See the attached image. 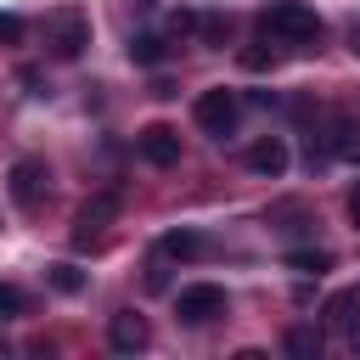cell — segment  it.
<instances>
[{
	"label": "cell",
	"mask_w": 360,
	"mask_h": 360,
	"mask_svg": "<svg viewBox=\"0 0 360 360\" xmlns=\"http://www.w3.org/2000/svg\"><path fill=\"white\" fill-rule=\"evenodd\" d=\"M259 28H264V39H276V45H315V39H321V17H315L304 0H270V6L259 11Z\"/></svg>",
	"instance_id": "1"
},
{
	"label": "cell",
	"mask_w": 360,
	"mask_h": 360,
	"mask_svg": "<svg viewBox=\"0 0 360 360\" xmlns=\"http://www.w3.org/2000/svg\"><path fill=\"white\" fill-rule=\"evenodd\" d=\"M45 45H51V56L73 62V56L90 45V11H79V6H56V11L45 17Z\"/></svg>",
	"instance_id": "2"
},
{
	"label": "cell",
	"mask_w": 360,
	"mask_h": 360,
	"mask_svg": "<svg viewBox=\"0 0 360 360\" xmlns=\"http://www.w3.org/2000/svg\"><path fill=\"white\" fill-rule=\"evenodd\" d=\"M191 118H197V129L202 135H214V141H225V135H236V118H242V101L225 90V84H214V90H202L197 96V107H191Z\"/></svg>",
	"instance_id": "3"
},
{
	"label": "cell",
	"mask_w": 360,
	"mask_h": 360,
	"mask_svg": "<svg viewBox=\"0 0 360 360\" xmlns=\"http://www.w3.org/2000/svg\"><path fill=\"white\" fill-rule=\"evenodd\" d=\"M6 191H11V202H17V208H28V214H34V208L45 202V191H51V169H45L39 158H17V163H11V174H6Z\"/></svg>",
	"instance_id": "4"
},
{
	"label": "cell",
	"mask_w": 360,
	"mask_h": 360,
	"mask_svg": "<svg viewBox=\"0 0 360 360\" xmlns=\"http://www.w3.org/2000/svg\"><path fill=\"white\" fill-rule=\"evenodd\" d=\"M174 315H180L186 326H208L214 315H225V287H214V281H191V287H180Z\"/></svg>",
	"instance_id": "5"
},
{
	"label": "cell",
	"mask_w": 360,
	"mask_h": 360,
	"mask_svg": "<svg viewBox=\"0 0 360 360\" xmlns=\"http://www.w3.org/2000/svg\"><path fill=\"white\" fill-rule=\"evenodd\" d=\"M112 214H118V197H112V191L90 197V202L73 214V242H79V248H96V242H101V231L112 225Z\"/></svg>",
	"instance_id": "6"
},
{
	"label": "cell",
	"mask_w": 360,
	"mask_h": 360,
	"mask_svg": "<svg viewBox=\"0 0 360 360\" xmlns=\"http://www.w3.org/2000/svg\"><path fill=\"white\" fill-rule=\"evenodd\" d=\"M135 146H141V158H146L152 169H174V163H180V129H174V124H146V129L135 135Z\"/></svg>",
	"instance_id": "7"
},
{
	"label": "cell",
	"mask_w": 360,
	"mask_h": 360,
	"mask_svg": "<svg viewBox=\"0 0 360 360\" xmlns=\"http://www.w3.org/2000/svg\"><path fill=\"white\" fill-rule=\"evenodd\" d=\"M107 343H112L118 354H135V349H146V343H152V326H146V315H135V309H118V315L107 321Z\"/></svg>",
	"instance_id": "8"
},
{
	"label": "cell",
	"mask_w": 360,
	"mask_h": 360,
	"mask_svg": "<svg viewBox=\"0 0 360 360\" xmlns=\"http://www.w3.org/2000/svg\"><path fill=\"white\" fill-rule=\"evenodd\" d=\"M287 158H292V152H287V141H281V135H264V141H253V146H248V169H253V174H270V180H276V174H287Z\"/></svg>",
	"instance_id": "9"
},
{
	"label": "cell",
	"mask_w": 360,
	"mask_h": 360,
	"mask_svg": "<svg viewBox=\"0 0 360 360\" xmlns=\"http://www.w3.org/2000/svg\"><path fill=\"white\" fill-rule=\"evenodd\" d=\"M158 253H169V259H202V253H208V242H202L197 231H163Z\"/></svg>",
	"instance_id": "10"
},
{
	"label": "cell",
	"mask_w": 360,
	"mask_h": 360,
	"mask_svg": "<svg viewBox=\"0 0 360 360\" xmlns=\"http://www.w3.org/2000/svg\"><path fill=\"white\" fill-rule=\"evenodd\" d=\"M163 56H169V45H163L158 34H135V39H129V62H135V68H158Z\"/></svg>",
	"instance_id": "11"
},
{
	"label": "cell",
	"mask_w": 360,
	"mask_h": 360,
	"mask_svg": "<svg viewBox=\"0 0 360 360\" xmlns=\"http://www.w3.org/2000/svg\"><path fill=\"white\" fill-rule=\"evenodd\" d=\"M354 309H360V292H338L326 304V326L332 332H354Z\"/></svg>",
	"instance_id": "12"
},
{
	"label": "cell",
	"mask_w": 360,
	"mask_h": 360,
	"mask_svg": "<svg viewBox=\"0 0 360 360\" xmlns=\"http://www.w3.org/2000/svg\"><path fill=\"white\" fill-rule=\"evenodd\" d=\"M45 281H51L56 292H84V270H79V264H51Z\"/></svg>",
	"instance_id": "13"
},
{
	"label": "cell",
	"mask_w": 360,
	"mask_h": 360,
	"mask_svg": "<svg viewBox=\"0 0 360 360\" xmlns=\"http://www.w3.org/2000/svg\"><path fill=\"white\" fill-rule=\"evenodd\" d=\"M287 264L304 270V276H321V270H332V253H321V248L315 253H287Z\"/></svg>",
	"instance_id": "14"
},
{
	"label": "cell",
	"mask_w": 360,
	"mask_h": 360,
	"mask_svg": "<svg viewBox=\"0 0 360 360\" xmlns=\"http://www.w3.org/2000/svg\"><path fill=\"white\" fill-rule=\"evenodd\" d=\"M287 349H292V354H321V332L298 326V332H287Z\"/></svg>",
	"instance_id": "15"
},
{
	"label": "cell",
	"mask_w": 360,
	"mask_h": 360,
	"mask_svg": "<svg viewBox=\"0 0 360 360\" xmlns=\"http://www.w3.org/2000/svg\"><path fill=\"white\" fill-rule=\"evenodd\" d=\"M197 28H202V39H214V45H219V39L231 34V17H225V11H208V17L197 22Z\"/></svg>",
	"instance_id": "16"
},
{
	"label": "cell",
	"mask_w": 360,
	"mask_h": 360,
	"mask_svg": "<svg viewBox=\"0 0 360 360\" xmlns=\"http://www.w3.org/2000/svg\"><path fill=\"white\" fill-rule=\"evenodd\" d=\"M11 315H22V287L0 281V321H11Z\"/></svg>",
	"instance_id": "17"
},
{
	"label": "cell",
	"mask_w": 360,
	"mask_h": 360,
	"mask_svg": "<svg viewBox=\"0 0 360 360\" xmlns=\"http://www.w3.org/2000/svg\"><path fill=\"white\" fill-rule=\"evenodd\" d=\"M197 22H202V17H197V11H186V6H180V11H169V34H180V39H186V34H197Z\"/></svg>",
	"instance_id": "18"
},
{
	"label": "cell",
	"mask_w": 360,
	"mask_h": 360,
	"mask_svg": "<svg viewBox=\"0 0 360 360\" xmlns=\"http://www.w3.org/2000/svg\"><path fill=\"white\" fill-rule=\"evenodd\" d=\"M242 68L248 73H264V68H276V51H242Z\"/></svg>",
	"instance_id": "19"
},
{
	"label": "cell",
	"mask_w": 360,
	"mask_h": 360,
	"mask_svg": "<svg viewBox=\"0 0 360 360\" xmlns=\"http://www.w3.org/2000/svg\"><path fill=\"white\" fill-rule=\"evenodd\" d=\"M22 34H28V28H22V17H11V11H6V17H0V39H6V45H17Z\"/></svg>",
	"instance_id": "20"
},
{
	"label": "cell",
	"mask_w": 360,
	"mask_h": 360,
	"mask_svg": "<svg viewBox=\"0 0 360 360\" xmlns=\"http://www.w3.org/2000/svg\"><path fill=\"white\" fill-rule=\"evenodd\" d=\"M349 219H354V225H360V186H354V191H349Z\"/></svg>",
	"instance_id": "21"
},
{
	"label": "cell",
	"mask_w": 360,
	"mask_h": 360,
	"mask_svg": "<svg viewBox=\"0 0 360 360\" xmlns=\"http://www.w3.org/2000/svg\"><path fill=\"white\" fill-rule=\"evenodd\" d=\"M0 360H6V343H0Z\"/></svg>",
	"instance_id": "22"
},
{
	"label": "cell",
	"mask_w": 360,
	"mask_h": 360,
	"mask_svg": "<svg viewBox=\"0 0 360 360\" xmlns=\"http://www.w3.org/2000/svg\"><path fill=\"white\" fill-rule=\"evenodd\" d=\"M354 51H360V34H354Z\"/></svg>",
	"instance_id": "23"
}]
</instances>
